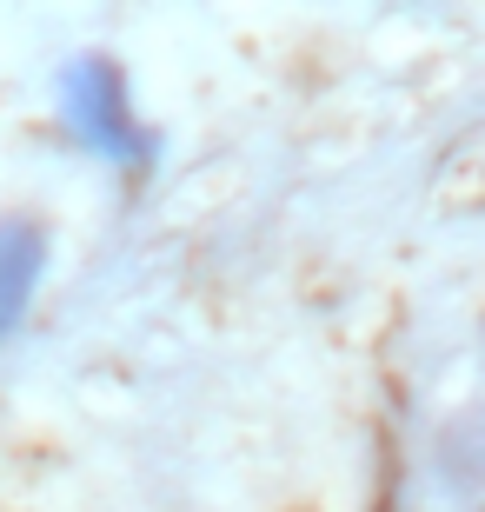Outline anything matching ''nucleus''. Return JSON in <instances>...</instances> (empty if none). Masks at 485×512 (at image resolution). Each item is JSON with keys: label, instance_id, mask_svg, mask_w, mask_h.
Listing matches in <instances>:
<instances>
[{"label": "nucleus", "instance_id": "nucleus-1", "mask_svg": "<svg viewBox=\"0 0 485 512\" xmlns=\"http://www.w3.org/2000/svg\"><path fill=\"white\" fill-rule=\"evenodd\" d=\"M60 107L80 147L107 153V160H147V133L127 107V80L113 60H74L60 80Z\"/></svg>", "mask_w": 485, "mask_h": 512}, {"label": "nucleus", "instance_id": "nucleus-2", "mask_svg": "<svg viewBox=\"0 0 485 512\" xmlns=\"http://www.w3.org/2000/svg\"><path fill=\"white\" fill-rule=\"evenodd\" d=\"M40 266H47V240H40L27 220L0 227V346H7V333L20 326V313L34 300Z\"/></svg>", "mask_w": 485, "mask_h": 512}]
</instances>
